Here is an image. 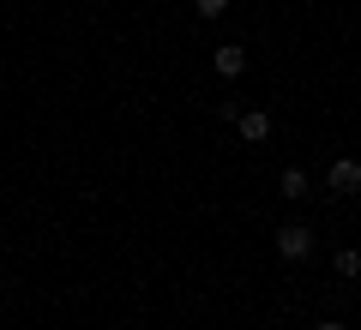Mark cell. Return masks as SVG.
Returning a JSON list of instances; mask_svg holds the SVG:
<instances>
[{
  "label": "cell",
  "mask_w": 361,
  "mask_h": 330,
  "mask_svg": "<svg viewBox=\"0 0 361 330\" xmlns=\"http://www.w3.org/2000/svg\"><path fill=\"white\" fill-rule=\"evenodd\" d=\"M271 241H277V258H289V265H301V258L313 253V229H307V222H283Z\"/></svg>",
  "instance_id": "6da1fadb"
},
{
  "label": "cell",
  "mask_w": 361,
  "mask_h": 330,
  "mask_svg": "<svg viewBox=\"0 0 361 330\" xmlns=\"http://www.w3.org/2000/svg\"><path fill=\"white\" fill-rule=\"evenodd\" d=\"M325 186L331 192H361V163L355 156H337V163L325 168Z\"/></svg>",
  "instance_id": "7a4b0ae2"
},
{
  "label": "cell",
  "mask_w": 361,
  "mask_h": 330,
  "mask_svg": "<svg viewBox=\"0 0 361 330\" xmlns=\"http://www.w3.org/2000/svg\"><path fill=\"white\" fill-rule=\"evenodd\" d=\"M235 127H241L247 144H265V139H271V115H265V108H241V115H235Z\"/></svg>",
  "instance_id": "3957f363"
},
{
  "label": "cell",
  "mask_w": 361,
  "mask_h": 330,
  "mask_svg": "<svg viewBox=\"0 0 361 330\" xmlns=\"http://www.w3.org/2000/svg\"><path fill=\"white\" fill-rule=\"evenodd\" d=\"M211 66H217L223 78H241L247 72V49H241V42H223V49L211 54Z\"/></svg>",
  "instance_id": "277c9868"
},
{
  "label": "cell",
  "mask_w": 361,
  "mask_h": 330,
  "mask_svg": "<svg viewBox=\"0 0 361 330\" xmlns=\"http://www.w3.org/2000/svg\"><path fill=\"white\" fill-rule=\"evenodd\" d=\"M277 192H283V198H307V192H313V180H307V168H283V180H277Z\"/></svg>",
  "instance_id": "5b68a950"
},
{
  "label": "cell",
  "mask_w": 361,
  "mask_h": 330,
  "mask_svg": "<svg viewBox=\"0 0 361 330\" xmlns=\"http://www.w3.org/2000/svg\"><path fill=\"white\" fill-rule=\"evenodd\" d=\"M331 265H337V277H343V282H355V277H361V253H355V246H337Z\"/></svg>",
  "instance_id": "8992f818"
},
{
  "label": "cell",
  "mask_w": 361,
  "mask_h": 330,
  "mask_svg": "<svg viewBox=\"0 0 361 330\" xmlns=\"http://www.w3.org/2000/svg\"><path fill=\"white\" fill-rule=\"evenodd\" d=\"M193 6H199V18H223L229 13V0H193Z\"/></svg>",
  "instance_id": "52a82bcc"
},
{
  "label": "cell",
  "mask_w": 361,
  "mask_h": 330,
  "mask_svg": "<svg viewBox=\"0 0 361 330\" xmlns=\"http://www.w3.org/2000/svg\"><path fill=\"white\" fill-rule=\"evenodd\" d=\"M319 330H349V324H343V318H319Z\"/></svg>",
  "instance_id": "ba28073f"
}]
</instances>
